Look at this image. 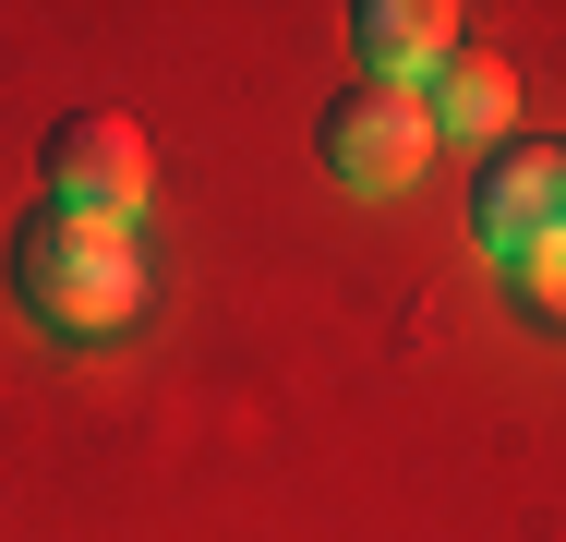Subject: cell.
Masks as SVG:
<instances>
[{
    "instance_id": "obj_1",
    "label": "cell",
    "mask_w": 566,
    "mask_h": 542,
    "mask_svg": "<svg viewBox=\"0 0 566 542\" xmlns=\"http://www.w3.org/2000/svg\"><path fill=\"white\" fill-rule=\"evenodd\" d=\"M12 302L49 325V337H120L145 314V241L97 229L73 206H36L12 229Z\"/></svg>"
},
{
    "instance_id": "obj_2",
    "label": "cell",
    "mask_w": 566,
    "mask_h": 542,
    "mask_svg": "<svg viewBox=\"0 0 566 542\" xmlns=\"http://www.w3.org/2000/svg\"><path fill=\"white\" fill-rule=\"evenodd\" d=\"M314 145H326V169H338L361 206H386V194L422 181V157H434V108H422V85H338L326 121H314Z\"/></svg>"
},
{
    "instance_id": "obj_3",
    "label": "cell",
    "mask_w": 566,
    "mask_h": 542,
    "mask_svg": "<svg viewBox=\"0 0 566 542\" xmlns=\"http://www.w3.org/2000/svg\"><path fill=\"white\" fill-rule=\"evenodd\" d=\"M470 241L506 253V265L531 241H566V145H531V133L482 145V169H470Z\"/></svg>"
},
{
    "instance_id": "obj_4",
    "label": "cell",
    "mask_w": 566,
    "mask_h": 542,
    "mask_svg": "<svg viewBox=\"0 0 566 542\" xmlns=\"http://www.w3.org/2000/svg\"><path fill=\"white\" fill-rule=\"evenodd\" d=\"M49 206L97 217V229H133V217H145V133H133L120 108L49 121Z\"/></svg>"
},
{
    "instance_id": "obj_5",
    "label": "cell",
    "mask_w": 566,
    "mask_h": 542,
    "mask_svg": "<svg viewBox=\"0 0 566 542\" xmlns=\"http://www.w3.org/2000/svg\"><path fill=\"white\" fill-rule=\"evenodd\" d=\"M349 49H361V85H434V61L458 49V12L447 0H361Z\"/></svg>"
},
{
    "instance_id": "obj_6",
    "label": "cell",
    "mask_w": 566,
    "mask_h": 542,
    "mask_svg": "<svg viewBox=\"0 0 566 542\" xmlns=\"http://www.w3.org/2000/svg\"><path fill=\"white\" fill-rule=\"evenodd\" d=\"M422 108H434V133L506 145V121H518V73H506L494 49H470V37H458L447 61H434V85H422Z\"/></svg>"
},
{
    "instance_id": "obj_7",
    "label": "cell",
    "mask_w": 566,
    "mask_h": 542,
    "mask_svg": "<svg viewBox=\"0 0 566 542\" xmlns=\"http://www.w3.org/2000/svg\"><path fill=\"white\" fill-rule=\"evenodd\" d=\"M506 278H518V302H531L543 325H566V241H531V253H518Z\"/></svg>"
}]
</instances>
